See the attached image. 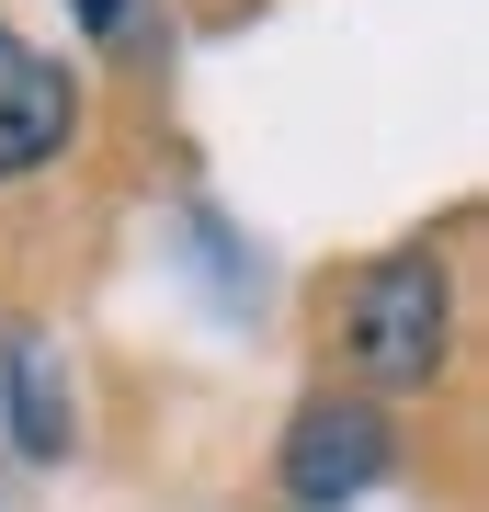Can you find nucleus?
Returning a JSON list of instances; mask_svg holds the SVG:
<instances>
[{
  "label": "nucleus",
  "instance_id": "nucleus-1",
  "mask_svg": "<svg viewBox=\"0 0 489 512\" xmlns=\"http://www.w3.org/2000/svg\"><path fill=\"white\" fill-rule=\"evenodd\" d=\"M444 342H455V285L433 251H387L342 285V353L376 387H421L444 365Z\"/></svg>",
  "mask_w": 489,
  "mask_h": 512
},
{
  "label": "nucleus",
  "instance_id": "nucleus-2",
  "mask_svg": "<svg viewBox=\"0 0 489 512\" xmlns=\"http://www.w3.org/2000/svg\"><path fill=\"white\" fill-rule=\"evenodd\" d=\"M387 456H399V433H387L376 399H308L285 421V501L308 512H342L387 478Z\"/></svg>",
  "mask_w": 489,
  "mask_h": 512
},
{
  "label": "nucleus",
  "instance_id": "nucleus-3",
  "mask_svg": "<svg viewBox=\"0 0 489 512\" xmlns=\"http://www.w3.org/2000/svg\"><path fill=\"white\" fill-rule=\"evenodd\" d=\"M69 137H80V80L57 69L46 46H23L12 23H0V183L69 160Z\"/></svg>",
  "mask_w": 489,
  "mask_h": 512
},
{
  "label": "nucleus",
  "instance_id": "nucleus-4",
  "mask_svg": "<svg viewBox=\"0 0 489 512\" xmlns=\"http://www.w3.org/2000/svg\"><path fill=\"white\" fill-rule=\"evenodd\" d=\"M0 387H12V444H23V456H69L80 410H69V376H57V353L35 342V330L0 342Z\"/></svg>",
  "mask_w": 489,
  "mask_h": 512
},
{
  "label": "nucleus",
  "instance_id": "nucleus-5",
  "mask_svg": "<svg viewBox=\"0 0 489 512\" xmlns=\"http://www.w3.org/2000/svg\"><path fill=\"white\" fill-rule=\"evenodd\" d=\"M69 12L91 23V35H103V23H114V12H126V0H69Z\"/></svg>",
  "mask_w": 489,
  "mask_h": 512
}]
</instances>
